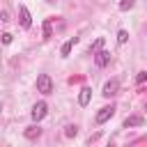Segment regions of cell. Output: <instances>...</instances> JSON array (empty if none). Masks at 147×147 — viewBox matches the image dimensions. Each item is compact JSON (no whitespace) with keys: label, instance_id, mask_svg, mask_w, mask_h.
I'll list each match as a JSON object with an SVG mask.
<instances>
[{"label":"cell","instance_id":"cell-1","mask_svg":"<svg viewBox=\"0 0 147 147\" xmlns=\"http://www.w3.org/2000/svg\"><path fill=\"white\" fill-rule=\"evenodd\" d=\"M37 90H39L41 94H51V92H53V80H51L48 74H39V76H37Z\"/></svg>","mask_w":147,"mask_h":147},{"label":"cell","instance_id":"cell-2","mask_svg":"<svg viewBox=\"0 0 147 147\" xmlns=\"http://www.w3.org/2000/svg\"><path fill=\"white\" fill-rule=\"evenodd\" d=\"M46 113H48V106H46L44 101H39V103H34V106H32V119H34V122L44 119V117H46Z\"/></svg>","mask_w":147,"mask_h":147},{"label":"cell","instance_id":"cell-3","mask_svg":"<svg viewBox=\"0 0 147 147\" xmlns=\"http://www.w3.org/2000/svg\"><path fill=\"white\" fill-rule=\"evenodd\" d=\"M113 115H115V106H103V108L96 113V124H103V122H108Z\"/></svg>","mask_w":147,"mask_h":147},{"label":"cell","instance_id":"cell-4","mask_svg":"<svg viewBox=\"0 0 147 147\" xmlns=\"http://www.w3.org/2000/svg\"><path fill=\"white\" fill-rule=\"evenodd\" d=\"M18 23H21V28H30L32 25V16H30V11H28V7H18Z\"/></svg>","mask_w":147,"mask_h":147},{"label":"cell","instance_id":"cell-5","mask_svg":"<svg viewBox=\"0 0 147 147\" xmlns=\"http://www.w3.org/2000/svg\"><path fill=\"white\" fill-rule=\"evenodd\" d=\"M117 90H119V80L113 78V80H108V83L103 85V92H101V94H103V96H115Z\"/></svg>","mask_w":147,"mask_h":147},{"label":"cell","instance_id":"cell-6","mask_svg":"<svg viewBox=\"0 0 147 147\" xmlns=\"http://www.w3.org/2000/svg\"><path fill=\"white\" fill-rule=\"evenodd\" d=\"M94 62H96V67H106L110 62V53L108 51H96L94 53Z\"/></svg>","mask_w":147,"mask_h":147},{"label":"cell","instance_id":"cell-7","mask_svg":"<svg viewBox=\"0 0 147 147\" xmlns=\"http://www.w3.org/2000/svg\"><path fill=\"white\" fill-rule=\"evenodd\" d=\"M76 41H78V37H71L69 41H64V44H62V48H60V55H62V57H67V55L71 53V48H74V44H76Z\"/></svg>","mask_w":147,"mask_h":147},{"label":"cell","instance_id":"cell-8","mask_svg":"<svg viewBox=\"0 0 147 147\" xmlns=\"http://www.w3.org/2000/svg\"><path fill=\"white\" fill-rule=\"evenodd\" d=\"M90 99H92V90H90V87H83L80 94H78V103H80V106H87Z\"/></svg>","mask_w":147,"mask_h":147},{"label":"cell","instance_id":"cell-9","mask_svg":"<svg viewBox=\"0 0 147 147\" xmlns=\"http://www.w3.org/2000/svg\"><path fill=\"white\" fill-rule=\"evenodd\" d=\"M142 122H145V119H142L140 115H131V117L124 119V126H126V129H129V126H142Z\"/></svg>","mask_w":147,"mask_h":147},{"label":"cell","instance_id":"cell-10","mask_svg":"<svg viewBox=\"0 0 147 147\" xmlns=\"http://www.w3.org/2000/svg\"><path fill=\"white\" fill-rule=\"evenodd\" d=\"M39 136H41V129H39V126H28V129H25V138H28V140H34V138H39Z\"/></svg>","mask_w":147,"mask_h":147},{"label":"cell","instance_id":"cell-11","mask_svg":"<svg viewBox=\"0 0 147 147\" xmlns=\"http://www.w3.org/2000/svg\"><path fill=\"white\" fill-rule=\"evenodd\" d=\"M53 37V18H46L44 21V39Z\"/></svg>","mask_w":147,"mask_h":147},{"label":"cell","instance_id":"cell-12","mask_svg":"<svg viewBox=\"0 0 147 147\" xmlns=\"http://www.w3.org/2000/svg\"><path fill=\"white\" fill-rule=\"evenodd\" d=\"M76 133H78V126H76V124H69V126L64 129V136H67V138H74Z\"/></svg>","mask_w":147,"mask_h":147},{"label":"cell","instance_id":"cell-13","mask_svg":"<svg viewBox=\"0 0 147 147\" xmlns=\"http://www.w3.org/2000/svg\"><path fill=\"white\" fill-rule=\"evenodd\" d=\"M133 5H136V0H122V2H119V9L126 11V9H131Z\"/></svg>","mask_w":147,"mask_h":147},{"label":"cell","instance_id":"cell-14","mask_svg":"<svg viewBox=\"0 0 147 147\" xmlns=\"http://www.w3.org/2000/svg\"><path fill=\"white\" fill-rule=\"evenodd\" d=\"M126 39H129V32H126V30H119V32H117V41H119V44H126Z\"/></svg>","mask_w":147,"mask_h":147},{"label":"cell","instance_id":"cell-15","mask_svg":"<svg viewBox=\"0 0 147 147\" xmlns=\"http://www.w3.org/2000/svg\"><path fill=\"white\" fill-rule=\"evenodd\" d=\"M101 46H103V39H96V41L92 44V48H90V51H92V55H94L96 51H101Z\"/></svg>","mask_w":147,"mask_h":147},{"label":"cell","instance_id":"cell-16","mask_svg":"<svg viewBox=\"0 0 147 147\" xmlns=\"http://www.w3.org/2000/svg\"><path fill=\"white\" fill-rule=\"evenodd\" d=\"M145 80H147V71H138V76H136V83H138V85H142Z\"/></svg>","mask_w":147,"mask_h":147},{"label":"cell","instance_id":"cell-17","mask_svg":"<svg viewBox=\"0 0 147 147\" xmlns=\"http://www.w3.org/2000/svg\"><path fill=\"white\" fill-rule=\"evenodd\" d=\"M9 41H11V34L5 32V34H2V44H9Z\"/></svg>","mask_w":147,"mask_h":147},{"label":"cell","instance_id":"cell-18","mask_svg":"<svg viewBox=\"0 0 147 147\" xmlns=\"http://www.w3.org/2000/svg\"><path fill=\"white\" fill-rule=\"evenodd\" d=\"M46 2H55V0H46Z\"/></svg>","mask_w":147,"mask_h":147}]
</instances>
